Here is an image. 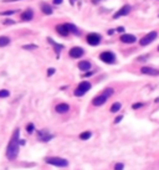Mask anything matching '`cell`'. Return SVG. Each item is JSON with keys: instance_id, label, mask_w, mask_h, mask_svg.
<instances>
[{"instance_id": "obj_1", "label": "cell", "mask_w": 159, "mask_h": 170, "mask_svg": "<svg viewBox=\"0 0 159 170\" xmlns=\"http://www.w3.org/2000/svg\"><path fill=\"white\" fill-rule=\"evenodd\" d=\"M19 149H20V130L16 129L13 134L11 140L9 142L8 148H6V158L9 160H14L19 154Z\"/></svg>"}, {"instance_id": "obj_2", "label": "cell", "mask_w": 159, "mask_h": 170, "mask_svg": "<svg viewBox=\"0 0 159 170\" xmlns=\"http://www.w3.org/2000/svg\"><path fill=\"white\" fill-rule=\"evenodd\" d=\"M113 88H106V90L102 92V94H100V96H97V97H94L93 99H92V104L93 106H96V107H100V106H102V104L106 103V101L110 98L111 96L113 94Z\"/></svg>"}, {"instance_id": "obj_3", "label": "cell", "mask_w": 159, "mask_h": 170, "mask_svg": "<svg viewBox=\"0 0 159 170\" xmlns=\"http://www.w3.org/2000/svg\"><path fill=\"white\" fill-rule=\"evenodd\" d=\"M45 161L47 164L59 166V168H66L69 165V161L63 158H60V156H49V158L45 159Z\"/></svg>"}, {"instance_id": "obj_4", "label": "cell", "mask_w": 159, "mask_h": 170, "mask_svg": "<svg viewBox=\"0 0 159 170\" xmlns=\"http://www.w3.org/2000/svg\"><path fill=\"white\" fill-rule=\"evenodd\" d=\"M90 90H91V83L90 82H81L79 84V87L76 88V91H75V96L76 97H81Z\"/></svg>"}, {"instance_id": "obj_5", "label": "cell", "mask_w": 159, "mask_h": 170, "mask_svg": "<svg viewBox=\"0 0 159 170\" xmlns=\"http://www.w3.org/2000/svg\"><path fill=\"white\" fill-rule=\"evenodd\" d=\"M157 36H158V34H157V31H152V32H149V34H147L145 36H143L141 39V41H139V43L142 46H147V45H149L150 42H153L155 39H157Z\"/></svg>"}, {"instance_id": "obj_6", "label": "cell", "mask_w": 159, "mask_h": 170, "mask_svg": "<svg viewBox=\"0 0 159 170\" xmlns=\"http://www.w3.org/2000/svg\"><path fill=\"white\" fill-rule=\"evenodd\" d=\"M100 59L106 63H114L116 62V55L111 51H104L100 55Z\"/></svg>"}, {"instance_id": "obj_7", "label": "cell", "mask_w": 159, "mask_h": 170, "mask_svg": "<svg viewBox=\"0 0 159 170\" xmlns=\"http://www.w3.org/2000/svg\"><path fill=\"white\" fill-rule=\"evenodd\" d=\"M129 13H131V6L129 5H124L113 15V19H118V18H121V16H126V15L129 14Z\"/></svg>"}, {"instance_id": "obj_8", "label": "cell", "mask_w": 159, "mask_h": 170, "mask_svg": "<svg viewBox=\"0 0 159 170\" xmlns=\"http://www.w3.org/2000/svg\"><path fill=\"white\" fill-rule=\"evenodd\" d=\"M101 41V36L98 35V34H90L88 36H87V42L90 43V45H92V46H96V45H98Z\"/></svg>"}, {"instance_id": "obj_9", "label": "cell", "mask_w": 159, "mask_h": 170, "mask_svg": "<svg viewBox=\"0 0 159 170\" xmlns=\"http://www.w3.org/2000/svg\"><path fill=\"white\" fill-rule=\"evenodd\" d=\"M84 51L82 47H72V49L70 50V56L72 57V59H80L81 56H83Z\"/></svg>"}, {"instance_id": "obj_10", "label": "cell", "mask_w": 159, "mask_h": 170, "mask_svg": "<svg viewBox=\"0 0 159 170\" xmlns=\"http://www.w3.org/2000/svg\"><path fill=\"white\" fill-rule=\"evenodd\" d=\"M38 137H39V139L41 142H49V140H51V139L53 138V135L50 134L47 130H45V129H42V130H39Z\"/></svg>"}, {"instance_id": "obj_11", "label": "cell", "mask_w": 159, "mask_h": 170, "mask_svg": "<svg viewBox=\"0 0 159 170\" xmlns=\"http://www.w3.org/2000/svg\"><path fill=\"white\" fill-rule=\"evenodd\" d=\"M136 36L134 35H131V34H123V35L121 36V41L123 43H133L136 42Z\"/></svg>"}, {"instance_id": "obj_12", "label": "cell", "mask_w": 159, "mask_h": 170, "mask_svg": "<svg viewBox=\"0 0 159 170\" xmlns=\"http://www.w3.org/2000/svg\"><path fill=\"white\" fill-rule=\"evenodd\" d=\"M141 72L144 74H149V76H159V70L152 69V67H142Z\"/></svg>"}, {"instance_id": "obj_13", "label": "cell", "mask_w": 159, "mask_h": 170, "mask_svg": "<svg viewBox=\"0 0 159 170\" xmlns=\"http://www.w3.org/2000/svg\"><path fill=\"white\" fill-rule=\"evenodd\" d=\"M34 19V11L31 9H28L21 14V20L22 21H31Z\"/></svg>"}, {"instance_id": "obj_14", "label": "cell", "mask_w": 159, "mask_h": 170, "mask_svg": "<svg viewBox=\"0 0 159 170\" xmlns=\"http://www.w3.org/2000/svg\"><path fill=\"white\" fill-rule=\"evenodd\" d=\"M55 109L57 113H67V112L70 111V106L67 103H60V104H57V106L55 107Z\"/></svg>"}, {"instance_id": "obj_15", "label": "cell", "mask_w": 159, "mask_h": 170, "mask_svg": "<svg viewBox=\"0 0 159 170\" xmlns=\"http://www.w3.org/2000/svg\"><path fill=\"white\" fill-rule=\"evenodd\" d=\"M65 26H66V29H67V31L69 32H72L73 35H76V36H80L81 35V32H80V30L76 28L73 24H65Z\"/></svg>"}, {"instance_id": "obj_16", "label": "cell", "mask_w": 159, "mask_h": 170, "mask_svg": "<svg viewBox=\"0 0 159 170\" xmlns=\"http://www.w3.org/2000/svg\"><path fill=\"white\" fill-rule=\"evenodd\" d=\"M47 41H49V42L53 46V49H55V52L57 53V56H59V55H60V51L63 49V45H59V43H56V42L51 39V37H47Z\"/></svg>"}, {"instance_id": "obj_17", "label": "cell", "mask_w": 159, "mask_h": 170, "mask_svg": "<svg viewBox=\"0 0 159 170\" xmlns=\"http://www.w3.org/2000/svg\"><path fill=\"white\" fill-rule=\"evenodd\" d=\"M41 11L46 15H51L52 14V8L49 4H46V3H42L41 4Z\"/></svg>"}, {"instance_id": "obj_18", "label": "cell", "mask_w": 159, "mask_h": 170, "mask_svg": "<svg viewBox=\"0 0 159 170\" xmlns=\"http://www.w3.org/2000/svg\"><path fill=\"white\" fill-rule=\"evenodd\" d=\"M79 69L81 71H88L91 69V62L90 61H81L79 63Z\"/></svg>"}, {"instance_id": "obj_19", "label": "cell", "mask_w": 159, "mask_h": 170, "mask_svg": "<svg viewBox=\"0 0 159 170\" xmlns=\"http://www.w3.org/2000/svg\"><path fill=\"white\" fill-rule=\"evenodd\" d=\"M56 31L59 32L61 36H67V35H69V31H67V29H66L65 25H57L56 26Z\"/></svg>"}, {"instance_id": "obj_20", "label": "cell", "mask_w": 159, "mask_h": 170, "mask_svg": "<svg viewBox=\"0 0 159 170\" xmlns=\"http://www.w3.org/2000/svg\"><path fill=\"white\" fill-rule=\"evenodd\" d=\"M10 42H11V40H10L8 36H0V47L8 46V45H10Z\"/></svg>"}, {"instance_id": "obj_21", "label": "cell", "mask_w": 159, "mask_h": 170, "mask_svg": "<svg viewBox=\"0 0 159 170\" xmlns=\"http://www.w3.org/2000/svg\"><path fill=\"white\" fill-rule=\"evenodd\" d=\"M121 108H122V104L119 102H116V103H113L112 107H111V112H112V113H116V112H119Z\"/></svg>"}, {"instance_id": "obj_22", "label": "cell", "mask_w": 159, "mask_h": 170, "mask_svg": "<svg viewBox=\"0 0 159 170\" xmlns=\"http://www.w3.org/2000/svg\"><path fill=\"white\" fill-rule=\"evenodd\" d=\"M91 137H92V133H91L90 130L83 132V133L80 134V139H82V140H87V139H90Z\"/></svg>"}, {"instance_id": "obj_23", "label": "cell", "mask_w": 159, "mask_h": 170, "mask_svg": "<svg viewBox=\"0 0 159 170\" xmlns=\"http://www.w3.org/2000/svg\"><path fill=\"white\" fill-rule=\"evenodd\" d=\"M15 13H18V10H8V11H1L0 15L1 16H10V15H14Z\"/></svg>"}, {"instance_id": "obj_24", "label": "cell", "mask_w": 159, "mask_h": 170, "mask_svg": "<svg viewBox=\"0 0 159 170\" xmlns=\"http://www.w3.org/2000/svg\"><path fill=\"white\" fill-rule=\"evenodd\" d=\"M21 49L28 50V51H32V50H36V49H38V46H36V45H22Z\"/></svg>"}, {"instance_id": "obj_25", "label": "cell", "mask_w": 159, "mask_h": 170, "mask_svg": "<svg viewBox=\"0 0 159 170\" xmlns=\"http://www.w3.org/2000/svg\"><path fill=\"white\" fill-rule=\"evenodd\" d=\"M10 96V92L8 90H0V98H6Z\"/></svg>"}, {"instance_id": "obj_26", "label": "cell", "mask_w": 159, "mask_h": 170, "mask_svg": "<svg viewBox=\"0 0 159 170\" xmlns=\"http://www.w3.org/2000/svg\"><path fill=\"white\" fill-rule=\"evenodd\" d=\"M34 129H35V127H34V124H32V123H29V124H28V127H26V130H28V133H32Z\"/></svg>"}, {"instance_id": "obj_27", "label": "cell", "mask_w": 159, "mask_h": 170, "mask_svg": "<svg viewBox=\"0 0 159 170\" xmlns=\"http://www.w3.org/2000/svg\"><path fill=\"white\" fill-rule=\"evenodd\" d=\"M123 168H124V165L122 163H118V164L114 165V170H123Z\"/></svg>"}, {"instance_id": "obj_28", "label": "cell", "mask_w": 159, "mask_h": 170, "mask_svg": "<svg viewBox=\"0 0 159 170\" xmlns=\"http://www.w3.org/2000/svg\"><path fill=\"white\" fill-rule=\"evenodd\" d=\"M4 25H13V24H15L14 20H10V19H5V21L3 22Z\"/></svg>"}, {"instance_id": "obj_29", "label": "cell", "mask_w": 159, "mask_h": 170, "mask_svg": "<svg viewBox=\"0 0 159 170\" xmlns=\"http://www.w3.org/2000/svg\"><path fill=\"white\" fill-rule=\"evenodd\" d=\"M55 72H56V70H55V69H52V67H51V69L47 70V76H49V77H50V76H52V74L55 73Z\"/></svg>"}, {"instance_id": "obj_30", "label": "cell", "mask_w": 159, "mask_h": 170, "mask_svg": "<svg viewBox=\"0 0 159 170\" xmlns=\"http://www.w3.org/2000/svg\"><path fill=\"white\" fill-rule=\"evenodd\" d=\"M141 107H143V103H134L133 106H132L133 109H138V108H141Z\"/></svg>"}, {"instance_id": "obj_31", "label": "cell", "mask_w": 159, "mask_h": 170, "mask_svg": "<svg viewBox=\"0 0 159 170\" xmlns=\"http://www.w3.org/2000/svg\"><path fill=\"white\" fill-rule=\"evenodd\" d=\"M122 118H123V117H122V115H119V117H117L116 119H114V123H119V122L122 121Z\"/></svg>"}, {"instance_id": "obj_32", "label": "cell", "mask_w": 159, "mask_h": 170, "mask_svg": "<svg viewBox=\"0 0 159 170\" xmlns=\"http://www.w3.org/2000/svg\"><path fill=\"white\" fill-rule=\"evenodd\" d=\"M62 1H63V0H53V4H55V5H60Z\"/></svg>"}, {"instance_id": "obj_33", "label": "cell", "mask_w": 159, "mask_h": 170, "mask_svg": "<svg viewBox=\"0 0 159 170\" xmlns=\"http://www.w3.org/2000/svg\"><path fill=\"white\" fill-rule=\"evenodd\" d=\"M117 31H118V32H123V31H124V28L119 26V28H117Z\"/></svg>"}, {"instance_id": "obj_34", "label": "cell", "mask_w": 159, "mask_h": 170, "mask_svg": "<svg viewBox=\"0 0 159 170\" xmlns=\"http://www.w3.org/2000/svg\"><path fill=\"white\" fill-rule=\"evenodd\" d=\"M15 1H20V0H4V3H15Z\"/></svg>"}, {"instance_id": "obj_35", "label": "cell", "mask_w": 159, "mask_h": 170, "mask_svg": "<svg viewBox=\"0 0 159 170\" xmlns=\"http://www.w3.org/2000/svg\"><path fill=\"white\" fill-rule=\"evenodd\" d=\"M107 34H108V35H113V34H114V30H112V29H111V30H108V31H107Z\"/></svg>"}, {"instance_id": "obj_36", "label": "cell", "mask_w": 159, "mask_h": 170, "mask_svg": "<svg viewBox=\"0 0 159 170\" xmlns=\"http://www.w3.org/2000/svg\"><path fill=\"white\" fill-rule=\"evenodd\" d=\"M75 1H76V0H70V4L73 5V4H75Z\"/></svg>"}, {"instance_id": "obj_37", "label": "cell", "mask_w": 159, "mask_h": 170, "mask_svg": "<svg viewBox=\"0 0 159 170\" xmlns=\"http://www.w3.org/2000/svg\"><path fill=\"white\" fill-rule=\"evenodd\" d=\"M98 1H101V0H92V3H93V4H97V3H98Z\"/></svg>"}, {"instance_id": "obj_38", "label": "cell", "mask_w": 159, "mask_h": 170, "mask_svg": "<svg viewBox=\"0 0 159 170\" xmlns=\"http://www.w3.org/2000/svg\"><path fill=\"white\" fill-rule=\"evenodd\" d=\"M93 72H90V73H86V74H84V77H87V76H91V74H92Z\"/></svg>"}, {"instance_id": "obj_39", "label": "cell", "mask_w": 159, "mask_h": 170, "mask_svg": "<svg viewBox=\"0 0 159 170\" xmlns=\"http://www.w3.org/2000/svg\"><path fill=\"white\" fill-rule=\"evenodd\" d=\"M158 51H159V47H158Z\"/></svg>"}]
</instances>
